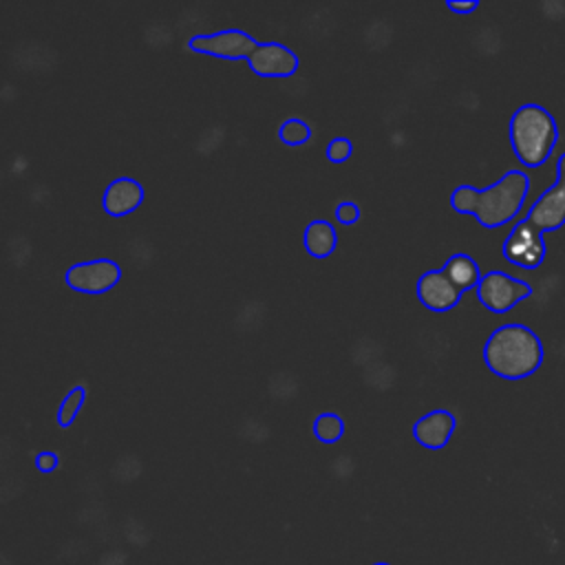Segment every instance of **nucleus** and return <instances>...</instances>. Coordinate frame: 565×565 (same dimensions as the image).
I'll return each mask as SVG.
<instances>
[{
	"mask_svg": "<svg viewBox=\"0 0 565 565\" xmlns=\"http://www.w3.org/2000/svg\"><path fill=\"white\" fill-rule=\"evenodd\" d=\"M121 280V267L113 258H93L71 265L64 271V285L77 294L99 296L117 287Z\"/></svg>",
	"mask_w": 565,
	"mask_h": 565,
	"instance_id": "obj_7",
	"label": "nucleus"
},
{
	"mask_svg": "<svg viewBox=\"0 0 565 565\" xmlns=\"http://www.w3.org/2000/svg\"><path fill=\"white\" fill-rule=\"evenodd\" d=\"M247 64L258 77L285 79L298 71V55L287 44L271 40L260 42Z\"/></svg>",
	"mask_w": 565,
	"mask_h": 565,
	"instance_id": "obj_10",
	"label": "nucleus"
},
{
	"mask_svg": "<svg viewBox=\"0 0 565 565\" xmlns=\"http://www.w3.org/2000/svg\"><path fill=\"white\" fill-rule=\"evenodd\" d=\"M446 271V276L452 280L455 287H459L461 291H468V289H477L479 280H481V271H479V265L472 256L463 254V252H457V254H450L441 267Z\"/></svg>",
	"mask_w": 565,
	"mask_h": 565,
	"instance_id": "obj_14",
	"label": "nucleus"
},
{
	"mask_svg": "<svg viewBox=\"0 0 565 565\" xmlns=\"http://www.w3.org/2000/svg\"><path fill=\"white\" fill-rule=\"evenodd\" d=\"M415 294L419 305L428 311L446 313L459 305L463 291L452 285L444 269H426L415 282Z\"/></svg>",
	"mask_w": 565,
	"mask_h": 565,
	"instance_id": "obj_9",
	"label": "nucleus"
},
{
	"mask_svg": "<svg viewBox=\"0 0 565 565\" xmlns=\"http://www.w3.org/2000/svg\"><path fill=\"white\" fill-rule=\"evenodd\" d=\"M525 218L541 227L545 234L565 225V152L558 157L556 181L530 205Z\"/></svg>",
	"mask_w": 565,
	"mask_h": 565,
	"instance_id": "obj_8",
	"label": "nucleus"
},
{
	"mask_svg": "<svg viewBox=\"0 0 565 565\" xmlns=\"http://www.w3.org/2000/svg\"><path fill=\"white\" fill-rule=\"evenodd\" d=\"M258 40L243 29H221L214 33H199L185 42L190 53L221 57V60H247L258 49Z\"/></svg>",
	"mask_w": 565,
	"mask_h": 565,
	"instance_id": "obj_4",
	"label": "nucleus"
},
{
	"mask_svg": "<svg viewBox=\"0 0 565 565\" xmlns=\"http://www.w3.org/2000/svg\"><path fill=\"white\" fill-rule=\"evenodd\" d=\"M446 7L452 11V13H459V15H468V13H472L477 7H479V2L477 0H448L446 2Z\"/></svg>",
	"mask_w": 565,
	"mask_h": 565,
	"instance_id": "obj_22",
	"label": "nucleus"
},
{
	"mask_svg": "<svg viewBox=\"0 0 565 565\" xmlns=\"http://www.w3.org/2000/svg\"><path fill=\"white\" fill-rule=\"evenodd\" d=\"M143 196H146V190L137 179L117 177L106 185L102 194V207L108 216L121 218L135 212L143 203Z\"/></svg>",
	"mask_w": 565,
	"mask_h": 565,
	"instance_id": "obj_12",
	"label": "nucleus"
},
{
	"mask_svg": "<svg viewBox=\"0 0 565 565\" xmlns=\"http://www.w3.org/2000/svg\"><path fill=\"white\" fill-rule=\"evenodd\" d=\"M311 433L322 444H335L344 435V419L333 411H324L313 419Z\"/></svg>",
	"mask_w": 565,
	"mask_h": 565,
	"instance_id": "obj_15",
	"label": "nucleus"
},
{
	"mask_svg": "<svg viewBox=\"0 0 565 565\" xmlns=\"http://www.w3.org/2000/svg\"><path fill=\"white\" fill-rule=\"evenodd\" d=\"M543 355L541 338L519 322L497 327L483 344V362L488 371L503 380L530 377L543 364Z\"/></svg>",
	"mask_w": 565,
	"mask_h": 565,
	"instance_id": "obj_1",
	"label": "nucleus"
},
{
	"mask_svg": "<svg viewBox=\"0 0 565 565\" xmlns=\"http://www.w3.org/2000/svg\"><path fill=\"white\" fill-rule=\"evenodd\" d=\"M86 395H88L86 386H84V384H75V386L62 397V402H60V406H57V424H60V428H68V426L77 419L82 406L86 404Z\"/></svg>",
	"mask_w": 565,
	"mask_h": 565,
	"instance_id": "obj_16",
	"label": "nucleus"
},
{
	"mask_svg": "<svg viewBox=\"0 0 565 565\" xmlns=\"http://www.w3.org/2000/svg\"><path fill=\"white\" fill-rule=\"evenodd\" d=\"M375 565H388V563H375Z\"/></svg>",
	"mask_w": 565,
	"mask_h": 565,
	"instance_id": "obj_23",
	"label": "nucleus"
},
{
	"mask_svg": "<svg viewBox=\"0 0 565 565\" xmlns=\"http://www.w3.org/2000/svg\"><path fill=\"white\" fill-rule=\"evenodd\" d=\"M302 245L311 258H329L338 247L335 225L327 218H313L302 232Z\"/></svg>",
	"mask_w": 565,
	"mask_h": 565,
	"instance_id": "obj_13",
	"label": "nucleus"
},
{
	"mask_svg": "<svg viewBox=\"0 0 565 565\" xmlns=\"http://www.w3.org/2000/svg\"><path fill=\"white\" fill-rule=\"evenodd\" d=\"M360 216H362V210L355 201H340L335 205V218L342 225H355L360 221Z\"/></svg>",
	"mask_w": 565,
	"mask_h": 565,
	"instance_id": "obj_20",
	"label": "nucleus"
},
{
	"mask_svg": "<svg viewBox=\"0 0 565 565\" xmlns=\"http://www.w3.org/2000/svg\"><path fill=\"white\" fill-rule=\"evenodd\" d=\"M477 199H479V188L468 185V183H461V185H457V188L450 192V207H452L457 214H472V216H475Z\"/></svg>",
	"mask_w": 565,
	"mask_h": 565,
	"instance_id": "obj_18",
	"label": "nucleus"
},
{
	"mask_svg": "<svg viewBox=\"0 0 565 565\" xmlns=\"http://www.w3.org/2000/svg\"><path fill=\"white\" fill-rule=\"evenodd\" d=\"M530 192V177L523 170H508L499 181L479 190L475 218L481 227L494 230L510 223L523 207Z\"/></svg>",
	"mask_w": 565,
	"mask_h": 565,
	"instance_id": "obj_3",
	"label": "nucleus"
},
{
	"mask_svg": "<svg viewBox=\"0 0 565 565\" xmlns=\"http://www.w3.org/2000/svg\"><path fill=\"white\" fill-rule=\"evenodd\" d=\"M457 428V417L448 408H433L415 419L413 439L428 450H441Z\"/></svg>",
	"mask_w": 565,
	"mask_h": 565,
	"instance_id": "obj_11",
	"label": "nucleus"
},
{
	"mask_svg": "<svg viewBox=\"0 0 565 565\" xmlns=\"http://www.w3.org/2000/svg\"><path fill=\"white\" fill-rule=\"evenodd\" d=\"M57 466H60L57 452H53V450H42V452L35 455V468H38L40 472H53V470H57Z\"/></svg>",
	"mask_w": 565,
	"mask_h": 565,
	"instance_id": "obj_21",
	"label": "nucleus"
},
{
	"mask_svg": "<svg viewBox=\"0 0 565 565\" xmlns=\"http://www.w3.org/2000/svg\"><path fill=\"white\" fill-rule=\"evenodd\" d=\"M501 254L508 263L521 269H536L539 265H543L547 254L545 232L534 223H530L527 218H523L503 238Z\"/></svg>",
	"mask_w": 565,
	"mask_h": 565,
	"instance_id": "obj_6",
	"label": "nucleus"
},
{
	"mask_svg": "<svg viewBox=\"0 0 565 565\" xmlns=\"http://www.w3.org/2000/svg\"><path fill=\"white\" fill-rule=\"evenodd\" d=\"M351 152H353V143H351L349 137H333V139L327 143V148H324L327 159H329L331 163H335V166L349 161Z\"/></svg>",
	"mask_w": 565,
	"mask_h": 565,
	"instance_id": "obj_19",
	"label": "nucleus"
},
{
	"mask_svg": "<svg viewBox=\"0 0 565 565\" xmlns=\"http://www.w3.org/2000/svg\"><path fill=\"white\" fill-rule=\"evenodd\" d=\"M508 137L516 159L525 168H539L550 159L558 141V126L545 106L523 104L510 117Z\"/></svg>",
	"mask_w": 565,
	"mask_h": 565,
	"instance_id": "obj_2",
	"label": "nucleus"
},
{
	"mask_svg": "<svg viewBox=\"0 0 565 565\" xmlns=\"http://www.w3.org/2000/svg\"><path fill=\"white\" fill-rule=\"evenodd\" d=\"M278 139L291 148L305 146L311 139V126L302 117L291 115L278 126Z\"/></svg>",
	"mask_w": 565,
	"mask_h": 565,
	"instance_id": "obj_17",
	"label": "nucleus"
},
{
	"mask_svg": "<svg viewBox=\"0 0 565 565\" xmlns=\"http://www.w3.org/2000/svg\"><path fill=\"white\" fill-rule=\"evenodd\" d=\"M530 296H532V287L527 280L510 276L508 271H501V269L486 271L477 285L479 302L492 313H505Z\"/></svg>",
	"mask_w": 565,
	"mask_h": 565,
	"instance_id": "obj_5",
	"label": "nucleus"
}]
</instances>
